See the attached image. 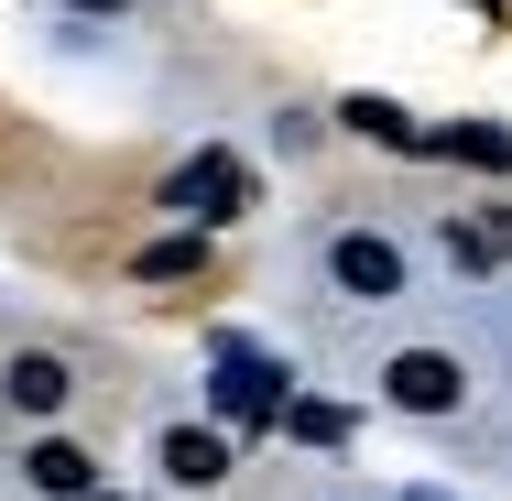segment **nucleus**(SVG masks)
<instances>
[{"instance_id": "obj_15", "label": "nucleus", "mask_w": 512, "mask_h": 501, "mask_svg": "<svg viewBox=\"0 0 512 501\" xmlns=\"http://www.w3.org/2000/svg\"><path fill=\"white\" fill-rule=\"evenodd\" d=\"M88 501H99V491H88Z\"/></svg>"}, {"instance_id": "obj_7", "label": "nucleus", "mask_w": 512, "mask_h": 501, "mask_svg": "<svg viewBox=\"0 0 512 501\" xmlns=\"http://www.w3.org/2000/svg\"><path fill=\"white\" fill-rule=\"evenodd\" d=\"M164 469H175L186 491H207V480H229V447H218V425H175V436H164Z\"/></svg>"}, {"instance_id": "obj_9", "label": "nucleus", "mask_w": 512, "mask_h": 501, "mask_svg": "<svg viewBox=\"0 0 512 501\" xmlns=\"http://www.w3.org/2000/svg\"><path fill=\"white\" fill-rule=\"evenodd\" d=\"M436 153H458V164H480V175H512V131L502 120H458V131H436Z\"/></svg>"}, {"instance_id": "obj_2", "label": "nucleus", "mask_w": 512, "mask_h": 501, "mask_svg": "<svg viewBox=\"0 0 512 501\" xmlns=\"http://www.w3.org/2000/svg\"><path fill=\"white\" fill-rule=\"evenodd\" d=\"M164 207H186V218H207V229H218V218H240V207H251V175H240V153H197V164L164 186Z\"/></svg>"}, {"instance_id": "obj_3", "label": "nucleus", "mask_w": 512, "mask_h": 501, "mask_svg": "<svg viewBox=\"0 0 512 501\" xmlns=\"http://www.w3.org/2000/svg\"><path fill=\"white\" fill-rule=\"evenodd\" d=\"M327 273H338L360 305H393V295H404V251H393V240H371V229H349V240L327 251Z\"/></svg>"}, {"instance_id": "obj_1", "label": "nucleus", "mask_w": 512, "mask_h": 501, "mask_svg": "<svg viewBox=\"0 0 512 501\" xmlns=\"http://www.w3.org/2000/svg\"><path fill=\"white\" fill-rule=\"evenodd\" d=\"M284 371H273V360H240V349H218V382H207V414H218V425H273V414H284Z\"/></svg>"}, {"instance_id": "obj_11", "label": "nucleus", "mask_w": 512, "mask_h": 501, "mask_svg": "<svg viewBox=\"0 0 512 501\" xmlns=\"http://www.w3.org/2000/svg\"><path fill=\"white\" fill-rule=\"evenodd\" d=\"M447 251H458V262H469V273H491V262H502V240H491V229H480V218H458V229H447Z\"/></svg>"}, {"instance_id": "obj_13", "label": "nucleus", "mask_w": 512, "mask_h": 501, "mask_svg": "<svg viewBox=\"0 0 512 501\" xmlns=\"http://www.w3.org/2000/svg\"><path fill=\"white\" fill-rule=\"evenodd\" d=\"M88 11H120V0H88Z\"/></svg>"}, {"instance_id": "obj_10", "label": "nucleus", "mask_w": 512, "mask_h": 501, "mask_svg": "<svg viewBox=\"0 0 512 501\" xmlns=\"http://www.w3.org/2000/svg\"><path fill=\"white\" fill-rule=\"evenodd\" d=\"M284 425H295L306 447H349V414H338V403H284Z\"/></svg>"}, {"instance_id": "obj_8", "label": "nucleus", "mask_w": 512, "mask_h": 501, "mask_svg": "<svg viewBox=\"0 0 512 501\" xmlns=\"http://www.w3.org/2000/svg\"><path fill=\"white\" fill-rule=\"evenodd\" d=\"M338 120H349L360 142H393V153H425V142H436V131H414L393 99H338Z\"/></svg>"}, {"instance_id": "obj_12", "label": "nucleus", "mask_w": 512, "mask_h": 501, "mask_svg": "<svg viewBox=\"0 0 512 501\" xmlns=\"http://www.w3.org/2000/svg\"><path fill=\"white\" fill-rule=\"evenodd\" d=\"M142 273H153V284H164V273H197V240H153V251H142Z\"/></svg>"}, {"instance_id": "obj_14", "label": "nucleus", "mask_w": 512, "mask_h": 501, "mask_svg": "<svg viewBox=\"0 0 512 501\" xmlns=\"http://www.w3.org/2000/svg\"><path fill=\"white\" fill-rule=\"evenodd\" d=\"M414 501H436V491H414Z\"/></svg>"}, {"instance_id": "obj_4", "label": "nucleus", "mask_w": 512, "mask_h": 501, "mask_svg": "<svg viewBox=\"0 0 512 501\" xmlns=\"http://www.w3.org/2000/svg\"><path fill=\"white\" fill-rule=\"evenodd\" d=\"M458 393H469V382H458L447 349H404V360H393V403H404V414H458Z\"/></svg>"}, {"instance_id": "obj_5", "label": "nucleus", "mask_w": 512, "mask_h": 501, "mask_svg": "<svg viewBox=\"0 0 512 501\" xmlns=\"http://www.w3.org/2000/svg\"><path fill=\"white\" fill-rule=\"evenodd\" d=\"M22 480H33L44 501H88V491H99V458H88V447H66V436H44V447L22 458Z\"/></svg>"}, {"instance_id": "obj_6", "label": "nucleus", "mask_w": 512, "mask_h": 501, "mask_svg": "<svg viewBox=\"0 0 512 501\" xmlns=\"http://www.w3.org/2000/svg\"><path fill=\"white\" fill-rule=\"evenodd\" d=\"M0 393L22 403V414H55V403H66V360H55V349H22V360L0 371Z\"/></svg>"}]
</instances>
